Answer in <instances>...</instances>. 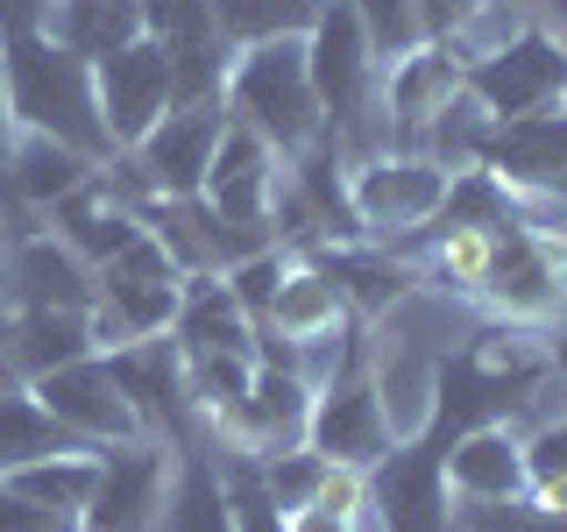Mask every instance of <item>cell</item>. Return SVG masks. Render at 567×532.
Returning <instances> with one entry per match:
<instances>
[{
    "mask_svg": "<svg viewBox=\"0 0 567 532\" xmlns=\"http://www.w3.org/2000/svg\"><path fill=\"white\" fill-rule=\"evenodd\" d=\"M0 79H8V106H14V129L35 135H58L71 150H85L93 164L114 156L100 121V93H93V64L79 50H64L58 35H8L0 43Z\"/></svg>",
    "mask_w": 567,
    "mask_h": 532,
    "instance_id": "cell-1",
    "label": "cell"
},
{
    "mask_svg": "<svg viewBox=\"0 0 567 532\" xmlns=\"http://www.w3.org/2000/svg\"><path fill=\"white\" fill-rule=\"evenodd\" d=\"M220 100H227V114H235L241 129H256L270 142L284 164L327 142V114H319L312 71H306V35H277V43L235 50Z\"/></svg>",
    "mask_w": 567,
    "mask_h": 532,
    "instance_id": "cell-2",
    "label": "cell"
},
{
    "mask_svg": "<svg viewBox=\"0 0 567 532\" xmlns=\"http://www.w3.org/2000/svg\"><path fill=\"white\" fill-rule=\"evenodd\" d=\"M341 192H348V221L362 242H412L440 221L454 192V171L433 164L425 150H369L341 164Z\"/></svg>",
    "mask_w": 567,
    "mask_h": 532,
    "instance_id": "cell-3",
    "label": "cell"
},
{
    "mask_svg": "<svg viewBox=\"0 0 567 532\" xmlns=\"http://www.w3.org/2000/svg\"><path fill=\"white\" fill-rule=\"evenodd\" d=\"M306 71H312V93H319V114H327V135L341 150V164L369 156V114H377L383 64H377V50H369L348 0H327L319 22L306 29Z\"/></svg>",
    "mask_w": 567,
    "mask_h": 532,
    "instance_id": "cell-4",
    "label": "cell"
},
{
    "mask_svg": "<svg viewBox=\"0 0 567 532\" xmlns=\"http://www.w3.org/2000/svg\"><path fill=\"white\" fill-rule=\"evenodd\" d=\"M177 291H185V270L171 263V248L142 227V235L121 248V256L100 263L93 284V341L121 348V341H150V334H171L177 319Z\"/></svg>",
    "mask_w": 567,
    "mask_h": 532,
    "instance_id": "cell-5",
    "label": "cell"
},
{
    "mask_svg": "<svg viewBox=\"0 0 567 532\" xmlns=\"http://www.w3.org/2000/svg\"><path fill=\"white\" fill-rule=\"evenodd\" d=\"M312 377L298 362H256V377L220 419H192L213 448L227 454H248V461H270V454H291L306 448V426H312Z\"/></svg>",
    "mask_w": 567,
    "mask_h": 532,
    "instance_id": "cell-6",
    "label": "cell"
},
{
    "mask_svg": "<svg viewBox=\"0 0 567 532\" xmlns=\"http://www.w3.org/2000/svg\"><path fill=\"white\" fill-rule=\"evenodd\" d=\"M567 298V256L554 235H539L532 221H504L496 227V248H489V270H483V291L475 306L504 327H539L560 313Z\"/></svg>",
    "mask_w": 567,
    "mask_h": 532,
    "instance_id": "cell-7",
    "label": "cell"
},
{
    "mask_svg": "<svg viewBox=\"0 0 567 532\" xmlns=\"http://www.w3.org/2000/svg\"><path fill=\"white\" fill-rule=\"evenodd\" d=\"M461 93L483 106L489 121H525L567 100V50L546 35L539 22H525L511 43H496L489 58H468Z\"/></svg>",
    "mask_w": 567,
    "mask_h": 532,
    "instance_id": "cell-8",
    "label": "cell"
},
{
    "mask_svg": "<svg viewBox=\"0 0 567 532\" xmlns=\"http://www.w3.org/2000/svg\"><path fill=\"white\" fill-rule=\"evenodd\" d=\"M277 177H284V156L256 129H241V121L227 114V135H220V150H213V171H206L199 200L220 213L227 235H235L248 256H256V248H277V227H270Z\"/></svg>",
    "mask_w": 567,
    "mask_h": 532,
    "instance_id": "cell-9",
    "label": "cell"
},
{
    "mask_svg": "<svg viewBox=\"0 0 567 532\" xmlns=\"http://www.w3.org/2000/svg\"><path fill=\"white\" fill-rule=\"evenodd\" d=\"M306 448L319 461H333V469H362V475L398 448V433H390V419H383V398H377V383H369V355H348V362L312 390Z\"/></svg>",
    "mask_w": 567,
    "mask_h": 532,
    "instance_id": "cell-10",
    "label": "cell"
},
{
    "mask_svg": "<svg viewBox=\"0 0 567 532\" xmlns=\"http://www.w3.org/2000/svg\"><path fill=\"white\" fill-rule=\"evenodd\" d=\"M440 448H447V433L425 426V433L398 440V448L369 469V525L377 532H447L454 525V497H447Z\"/></svg>",
    "mask_w": 567,
    "mask_h": 532,
    "instance_id": "cell-11",
    "label": "cell"
},
{
    "mask_svg": "<svg viewBox=\"0 0 567 532\" xmlns=\"http://www.w3.org/2000/svg\"><path fill=\"white\" fill-rule=\"evenodd\" d=\"M171 469H177L171 440L100 448V483H93V504L79 511V532H156L164 497H171Z\"/></svg>",
    "mask_w": 567,
    "mask_h": 532,
    "instance_id": "cell-12",
    "label": "cell"
},
{
    "mask_svg": "<svg viewBox=\"0 0 567 532\" xmlns=\"http://www.w3.org/2000/svg\"><path fill=\"white\" fill-rule=\"evenodd\" d=\"M29 390L43 398V412L58 419L71 440H85V448L150 440V433H142V419H135V405L121 398L106 355H79V362H64V369H43V377H29Z\"/></svg>",
    "mask_w": 567,
    "mask_h": 532,
    "instance_id": "cell-13",
    "label": "cell"
},
{
    "mask_svg": "<svg viewBox=\"0 0 567 532\" xmlns=\"http://www.w3.org/2000/svg\"><path fill=\"white\" fill-rule=\"evenodd\" d=\"M93 284H100V270L71 242L50 235V227H22L0 248V298H8V313H29V306L93 313Z\"/></svg>",
    "mask_w": 567,
    "mask_h": 532,
    "instance_id": "cell-14",
    "label": "cell"
},
{
    "mask_svg": "<svg viewBox=\"0 0 567 532\" xmlns=\"http://www.w3.org/2000/svg\"><path fill=\"white\" fill-rule=\"evenodd\" d=\"M93 93H100L106 142H114V150H135V142L177 106L171 58L150 43V35H142V43H128V50H106V58H93Z\"/></svg>",
    "mask_w": 567,
    "mask_h": 532,
    "instance_id": "cell-15",
    "label": "cell"
},
{
    "mask_svg": "<svg viewBox=\"0 0 567 532\" xmlns=\"http://www.w3.org/2000/svg\"><path fill=\"white\" fill-rule=\"evenodd\" d=\"M106 369H114L121 398L135 405L142 433L150 440H185L192 433V405H185V355H177L171 334H150V341H121V348H100Z\"/></svg>",
    "mask_w": 567,
    "mask_h": 532,
    "instance_id": "cell-16",
    "label": "cell"
},
{
    "mask_svg": "<svg viewBox=\"0 0 567 532\" xmlns=\"http://www.w3.org/2000/svg\"><path fill=\"white\" fill-rule=\"evenodd\" d=\"M454 348H433L419 334H390V341L369 355V383L383 398V419L398 440H412L433 426V405H440V369H447Z\"/></svg>",
    "mask_w": 567,
    "mask_h": 532,
    "instance_id": "cell-17",
    "label": "cell"
},
{
    "mask_svg": "<svg viewBox=\"0 0 567 532\" xmlns=\"http://www.w3.org/2000/svg\"><path fill=\"white\" fill-rule=\"evenodd\" d=\"M454 504H518L525 497V448L518 426H468L440 448Z\"/></svg>",
    "mask_w": 567,
    "mask_h": 532,
    "instance_id": "cell-18",
    "label": "cell"
},
{
    "mask_svg": "<svg viewBox=\"0 0 567 532\" xmlns=\"http://www.w3.org/2000/svg\"><path fill=\"white\" fill-rule=\"evenodd\" d=\"M93 171L100 164L85 150H71V142L35 135V129H14V150H8V164H0V192H8L29 221H43V213L58 206V200H71V192H79Z\"/></svg>",
    "mask_w": 567,
    "mask_h": 532,
    "instance_id": "cell-19",
    "label": "cell"
},
{
    "mask_svg": "<svg viewBox=\"0 0 567 532\" xmlns=\"http://www.w3.org/2000/svg\"><path fill=\"white\" fill-rule=\"evenodd\" d=\"M177 355H256V319L241 313V298L227 291L220 270H192L177 291V319H171Z\"/></svg>",
    "mask_w": 567,
    "mask_h": 532,
    "instance_id": "cell-20",
    "label": "cell"
},
{
    "mask_svg": "<svg viewBox=\"0 0 567 532\" xmlns=\"http://www.w3.org/2000/svg\"><path fill=\"white\" fill-rule=\"evenodd\" d=\"M35 227H50V235L71 242V248H79V256L100 270L106 256H121V248H128V242L142 235V213H135V206H121L114 192H106V177L93 171L79 192H71V200H58V206H50Z\"/></svg>",
    "mask_w": 567,
    "mask_h": 532,
    "instance_id": "cell-21",
    "label": "cell"
},
{
    "mask_svg": "<svg viewBox=\"0 0 567 532\" xmlns=\"http://www.w3.org/2000/svg\"><path fill=\"white\" fill-rule=\"evenodd\" d=\"M156 532H235V504H227L220 461H213L199 426L177 440V469H171V497H164Z\"/></svg>",
    "mask_w": 567,
    "mask_h": 532,
    "instance_id": "cell-22",
    "label": "cell"
},
{
    "mask_svg": "<svg viewBox=\"0 0 567 532\" xmlns=\"http://www.w3.org/2000/svg\"><path fill=\"white\" fill-rule=\"evenodd\" d=\"M79 355H100V341H93V313H43V306L8 313V369H14L22 383L43 377V369L79 362Z\"/></svg>",
    "mask_w": 567,
    "mask_h": 532,
    "instance_id": "cell-23",
    "label": "cell"
},
{
    "mask_svg": "<svg viewBox=\"0 0 567 532\" xmlns=\"http://www.w3.org/2000/svg\"><path fill=\"white\" fill-rule=\"evenodd\" d=\"M64 448H85V440H71L64 426L43 412V398H35L29 383H0V475L29 469V461H43V454H64Z\"/></svg>",
    "mask_w": 567,
    "mask_h": 532,
    "instance_id": "cell-24",
    "label": "cell"
},
{
    "mask_svg": "<svg viewBox=\"0 0 567 532\" xmlns=\"http://www.w3.org/2000/svg\"><path fill=\"white\" fill-rule=\"evenodd\" d=\"M50 35L93 64V58H106V50L142 43V0H71V8H58Z\"/></svg>",
    "mask_w": 567,
    "mask_h": 532,
    "instance_id": "cell-25",
    "label": "cell"
},
{
    "mask_svg": "<svg viewBox=\"0 0 567 532\" xmlns=\"http://www.w3.org/2000/svg\"><path fill=\"white\" fill-rule=\"evenodd\" d=\"M8 483H14V490H29L35 504L71 511V519H79V511L93 504V483H100V448H64V454H43V461H29V469H14Z\"/></svg>",
    "mask_w": 567,
    "mask_h": 532,
    "instance_id": "cell-26",
    "label": "cell"
},
{
    "mask_svg": "<svg viewBox=\"0 0 567 532\" xmlns=\"http://www.w3.org/2000/svg\"><path fill=\"white\" fill-rule=\"evenodd\" d=\"M319 8L327 0H213V22H220L227 50H248V43H277V35H306Z\"/></svg>",
    "mask_w": 567,
    "mask_h": 532,
    "instance_id": "cell-27",
    "label": "cell"
},
{
    "mask_svg": "<svg viewBox=\"0 0 567 532\" xmlns=\"http://www.w3.org/2000/svg\"><path fill=\"white\" fill-rule=\"evenodd\" d=\"M518 448H525V497L539 511H567V412L518 426Z\"/></svg>",
    "mask_w": 567,
    "mask_h": 532,
    "instance_id": "cell-28",
    "label": "cell"
},
{
    "mask_svg": "<svg viewBox=\"0 0 567 532\" xmlns=\"http://www.w3.org/2000/svg\"><path fill=\"white\" fill-rule=\"evenodd\" d=\"M348 8H354V22H362L369 50H377V64H398L404 50L433 43L425 22H419V0H348Z\"/></svg>",
    "mask_w": 567,
    "mask_h": 532,
    "instance_id": "cell-29",
    "label": "cell"
},
{
    "mask_svg": "<svg viewBox=\"0 0 567 532\" xmlns=\"http://www.w3.org/2000/svg\"><path fill=\"white\" fill-rule=\"evenodd\" d=\"M454 525L461 532H567V511H539L532 497H518V504H461Z\"/></svg>",
    "mask_w": 567,
    "mask_h": 532,
    "instance_id": "cell-30",
    "label": "cell"
},
{
    "mask_svg": "<svg viewBox=\"0 0 567 532\" xmlns=\"http://www.w3.org/2000/svg\"><path fill=\"white\" fill-rule=\"evenodd\" d=\"M256 469H262V490H270L284 511H298V504H312L319 475H327L333 461H319L312 448H291V454H270V461H256Z\"/></svg>",
    "mask_w": 567,
    "mask_h": 532,
    "instance_id": "cell-31",
    "label": "cell"
},
{
    "mask_svg": "<svg viewBox=\"0 0 567 532\" xmlns=\"http://www.w3.org/2000/svg\"><path fill=\"white\" fill-rule=\"evenodd\" d=\"M0 532H79V519H71V511L35 504L29 490H14L8 475H0Z\"/></svg>",
    "mask_w": 567,
    "mask_h": 532,
    "instance_id": "cell-32",
    "label": "cell"
},
{
    "mask_svg": "<svg viewBox=\"0 0 567 532\" xmlns=\"http://www.w3.org/2000/svg\"><path fill=\"white\" fill-rule=\"evenodd\" d=\"M64 0H0V43L8 35H43L50 22H58Z\"/></svg>",
    "mask_w": 567,
    "mask_h": 532,
    "instance_id": "cell-33",
    "label": "cell"
},
{
    "mask_svg": "<svg viewBox=\"0 0 567 532\" xmlns=\"http://www.w3.org/2000/svg\"><path fill=\"white\" fill-rule=\"evenodd\" d=\"M284 532H377V525L341 519V511H319V504H298V511H284Z\"/></svg>",
    "mask_w": 567,
    "mask_h": 532,
    "instance_id": "cell-34",
    "label": "cell"
},
{
    "mask_svg": "<svg viewBox=\"0 0 567 532\" xmlns=\"http://www.w3.org/2000/svg\"><path fill=\"white\" fill-rule=\"evenodd\" d=\"M532 22H539V29L567 50V0H532Z\"/></svg>",
    "mask_w": 567,
    "mask_h": 532,
    "instance_id": "cell-35",
    "label": "cell"
},
{
    "mask_svg": "<svg viewBox=\"0 0 567 532\" xmlns=\"http://www.w3.org/2000/svg\"><path fill=\"white\" fill-rule=\"evenodd\" d=\"M14 150V106H8V79H0V164H8Z\"/></svg>",
    "mask_w": 567,
    "mask_h": 532,
    "instance_id": "cell-36",
    "label": "cell"
},
{
    "mask_svg": "<svg viewBox=\"0 0 567 532\" xmlns=\"http://www.w3.org/2000/svg\"><path fill=\"white\" fill-rule=\"evenodd\" d=\"M560 256H567V235H560Z\"/></svg>",
    "mask_w": 567,
    "mask_h": 532,
    "instance_id": "cell-37",
    "label": "cell"
},
{
    "mask_svg": "<svg viewBox=\"0 0 567 532\" xmlns=\"http://www.w3.org/2000/svg\"><path fill=\"white\" fill-rule=\"evenodd\" d=\"M447 532H461V525H447Z\"/></svg>",
    "mask_w": 567,
    "mask_h": 532,
    "instance_id": "cell-38",
    "label": "cell"
},
{
    "mask_svg": "<svg viewBox=\"0 0 567 532\" xmlns=\"http://www.w3.org/2000/svg\"><path fill=\"white\" fill-rule=\"evenodd\" d=\"M64 8H71V0H64Z\"/></svg>",
    "mask_w": 567,
    "mask_h": 532,
    "instance_id": "cell-39",
    "label": "cell"
}]
</instances>
